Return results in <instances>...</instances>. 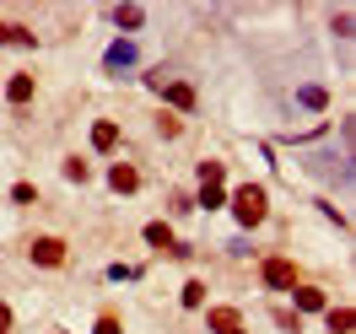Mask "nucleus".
Instances as JSON below:
<instances>
[{
  "label": "nucleus",
  "mask_w": 356,
  "mask_h": 334,
  "mask_svg": "<svg viewBox=\"0 0 356 334\" xmlns=\"http://www.w3.org/2000/svg\"><path fill=\"white\" fill-rule=\"evenodd\" d=\"M297 308H302V312H324V291H318V286H302V291H297Z\"/></svg>",
  "instance_id": "nucleus-10"
},
{
  "label": "nucleus",
  "mask_w": 356,
  "mask_h": 334,
  "mask_svg": "<svg viewBox=\"0 0 356 334\" xmlns=\"http://www.w3.org/2000/svg\"><path fill=\"white\" fill-rule=\"evenodd\" d=\"M0 44H6V49H33V33L17 27V22H0Z\"/></svg>",
  "instance_id": "nucleus-8"
},
{
  "label": "nucleus",
  "mask_w": 356,
  "mask_h": 334,
  "mask_svg": "<svg viewBox=\"0 0 356 334\" xmlns=\"http://www.w3.org/2000/svg\"><path fill=\"white\" fill-rule=\"evenodd\" d=\"M222 200H227V194H222V183H205V189H200V205H205V210H216Z\"/></svg>",
  "instance_id": "nucleus-16"
},
{
  "label": "nucleus",
  "mask_w": 356,
  "mask_h": 334,
  "mask_svg": "<svg viewBox=\"0 0 356 334\" xmlns=\"http://www.w3.org/2000/svg\"><path fill=\"white\" fill-rule=\"evenodd\" d=\"M113 22L130 33V27H140V22H146V11H140V6H119V11H113Z\"/></svg>",
  "instance_id": "nucleus-11"
},
{
  "label": "nucleus",
  "mask_w": 356,
  "mask_h": 334,
  "mask_svg": "<svg viewBox=\"0 0 356 334\" xmlns=\"http://www.w3.org/2000/svg\"><path fill=\"white\" fill-rule=\"evenodd\" d=\"M33 265L60 269V265H65V243H60V237H38V243H33Z\"/></svg>",
  "instance_id": "nucleus-2"
},
{
  "label": "nucleus",
  "mask_w": 356,
  "mask_h": 334,
  "mask_svg": "<svg viewBox=\"0 0 356 334\" xmlns=\"http://www.w3.org/2000/svg\"><path fill=\"white\" fill-rule=\"evenodd\" d=\"M200 302H205V286H200V281H189V286H184V308H200Z\"/></svg>",
  "instance_id": "nucleus-17"
},
{
  "label": "nucleus",
  "mask_w": 356,
  "mask_h": 334,
  "mask_svg": "<svg viewBox=\"0 0 356 334\" xmlns=\"http://www.w3.org/2000/svg\"><path fill=\"white\" fill-rule=\"evenodd\" d=\"M146 243H152V248H168V243H173L168 222H152V226H146Z\"/></svg>",
  "instance_id": "nucleus-14"
},
{
  "label": "nucleus",
  "mask_w": 356,
  "mask_h": 334,
  "mask_svg": "<svg viewBox=\"0 0 356 334\" xmlns=\"http://www.w3.org/2000/svg\"><path fill=\"white\" fill-rule=\"evenodd\" d=\"M200 183H222V162H205V167H200Z\"/></svg>",
  "instance_id": "nucleus-18"
},
{
  "label": "nucleus",
  "mask_w": 356,
  "mask_h": 334,
  "mask_svg": "<svg viewBox=\"0 0 356 334\" xmlns=\"http://www.w3.org/2000/svg\"><path fill=\"white\" fill-rule=\"evenodd\" d=\"M6 324H11V308H0V334H6Z\"/></svg>",
  "instance_id": "nucleus-20"
},
{
  "label": "nucleus",
  "mask_w": 356,
  "mask_h": 334,
  "mask_svg": "<svg viewBox=\"0 0 356 334\" xmlns=\"http://www.w3.org/2000/svg\"><path fill=\"white\" fill-rule=\"evenodd\" d=\"M92 334H119V318H108V312H103V318H97V329Z\"/></svg>",
  "instance_id": "nucleus-19"
},
{
  "label": "nucleus",
  "mask_w": 356,
  "mask_h": 334,
  "mask_svg": "<svg viewBox=\"0 0 356 334\" xmlns=\"http://www.w3.org/2000/svg\"><path fill=\"white\" fill-rule=\"evenodd\" d=\"M297 97H302V108H330V92L324 87H302Z\"/></svg>",
  "instance_id": "nucleus-13"
},
{
  "label": "nucleus",
  "mask_w": 356,
  "mask_h": 334,
  "mask_svg": "<svg viewBox=\"0 0 356 334\" xmlns=\"http://www.w3.org/2000/svg\"><path fill=\"white\" fill-rule=\"evenodd\" d=\"M232 216L243 226H259L265 222V189H259V183H243V189L232 194Z\"/></svg>",
  "instance_id": "nucleus-1"
},
{
  "label": "nucleus",
  "mask_w": 356,
  "mask_h": 334,
  "mask_svg": "<svg viewBox=\"0 0 356 334\" xmlns=\"http://www.w3.org/2000/svg\"><path fill=\"white\" fill-rule=\"evenodd\" d=\"M162 97H168V108H178V113H189V108H195V103H200L189 81H168V87H162Z\"/></svg>",
  "instance_id": "nucleus-4"
},
{
  "label": "nucleus",
  "mask_w": 356,
  "mask_h": 334,
  "mask_svg": "<svg viewBox=\"0 0 356 334\" xmlns=\"http://www.w3.org/2000/svg\"><path fill=\"white\" fill-rule=\"evenodd\" d=\"M6 97H11V103H27V97H33V76H11Z\"/></svg>",
  "instance_id": "nucleus-12"
},
{
  "label": "nucleus",
  "mask_w": 356,
  "mask_h": 334,
  "mask_svg": "<svg viewBox=\"0 0 356 334\" xmlns=\"http://www.w3.org/2000/svg\"><path fill=\"white\" fill-rule=\"evenodd\" d=\"M108 183H113V189H119V194H135V189H140V173L119 162V167H108Z\"/></svg>",
  "instance_id": "nucleus-7"
},
{
  "label": "nucleus",
  "mask_w": 356,
  "mask_h": 334,
  "mask_svg": "<svg viewBox=\"0 0 356 334\" xmlns=\"http://www.w3.org/2000/svg\"><path fill=\"white\" fill-rule=\"evenodd\" d=\"M211 329L216 334H248L243 318H238V308H211Z\"/></svg>",
  "instance_id": "nucleus-5"
},
{
  "label": "nucleus",
  "mask_w": 356,
  "mask_h": 334,
  "mask_svg": "<svg viewBox=\"0 0 356 334\" xmlns=\"http://www.w3.org/2000/svg\"><path fill=\"white\" fill-rule=\"evenodd\" d=\"M265 286H275V291L297 286V265L291 259H265Z\"/></svg>",
  "instance_id": "nucleus-3"
},
{
  "label": "nucleus",
  "mask_w": 356,
  "mask_h": 334,
  "mask_svg": "<svg viewBox=\"0 0 356 334\" xmlns=\"http://www.w3.org/2000/svg\"><path fill=\"white\" fill-rule=\"evenodd\" d=\"M135 65V44H113L108 49V70H130Z\"/></svg>",
  "instance_id": "nucleus-9"
},
{
  "label": "nucleus",
  "mask_w": 356,
  "mask_h": 334,
  "mask_svg": "<svg viewBox=\"0 0 356 334\" xmlns=\"http://www.w3.org/2000/svg\"><path fill=\"white\" fill-rule=\"evenodd\" d=\"M92 146H97V151H113V146H119V124H113V119H97V124H92Z\"/></svg>",
  "instance_id": "nucleus-6"
},
{
  "label": "nucleus",
  "mask_w": 356,
  "mask_h": 334,
  "mask_svg": "<svg viewBox=\"0 0 356 334\" xmlns=\"http://www.w3.org/2000/svg\"><path fill=\"white\" fill-rule=\"evenodd\" d=\"M351 324H356L351 308H334V312H330V329H334V334H351Z\"/></svg>",
  "instance_id": "nucleus-15"
}]
</instances>
